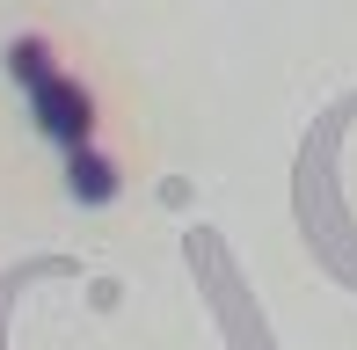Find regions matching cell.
Returning a JSON list of instances; mask_svg holds the SVG:
<instances>
[{
	"instance_id": "obj_1",
	"label": "cell",
	"mask_w": 357,
	"mask_h": 350,
	"mask_svg": "<svg viewBox=\"0 0 357 350\" xmlns=\"http://www.w3.org/2000/svg\"><path fill=\"white\" fill-rule=\"evenodd\" d=\"M8 73L22 81L29 95V117H37V132L52 139V146H95V95L73 81L66 66H52V44L44 37H15L8 44Z\"/></svg>"
},
{
	"instance_id": "obj_2",
	"label": "cell",
	"mask_w": 357,
	"mask_h": 350,
	"mask_svg": "<svg viewBox=\"0 0 357 350\" xmlns=\"http://www.w3.org/2000/svg\"><path fill=\"white\" fill-rule=\"evenodd\" d=\"M66 190L80 204H109V197H117V161L95 153V146H73L66 153Z\"/></svg>"
}]
</instances>
